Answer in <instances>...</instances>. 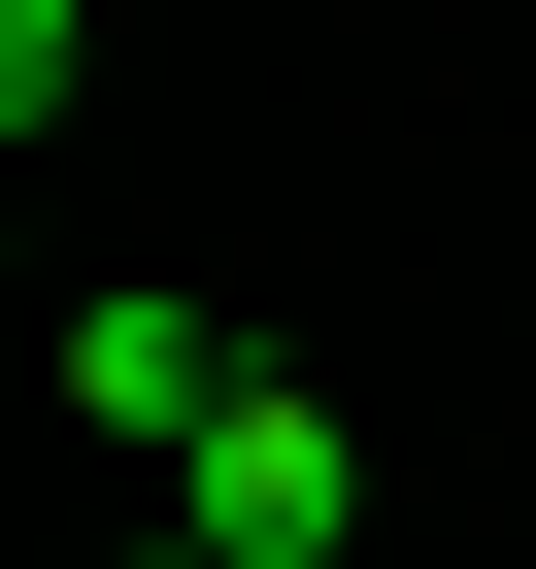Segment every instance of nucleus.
Returning a JSON list of instances; mask_svg holds the SVG:
<instances>
[{"label": "nucleus", "mask_w": 536, "mask_h": 569, "mask_svg": "<svg viewBox=\"0 0 536 569\" xmlns=\"http://www.w3.org/2000/svg\"><path fill=\"white\" fill-rule=\"evenodd\" d=\"M168 536H201V569H336V536H369V436H336L302 369H235V436L168 469Z\"/></svg>", "instance_id": "1"}, {"label": "nucleus", "mask_w": 536, "mask_h": 569, "mask_svg": "<svg viewBox=\"0 0 536 569\" xmlns=\"http://www.w3.org/2000/svg\"><path fill=\"white\" fill-rule=\"evenodd\" d=\"M68 402H101L135 469H201V436H235V336H201V302H68Z\"/></svg>", "instance_id": "2"}, {"label": "nucleus", "mask_w": 536, "mask_h": 569, "mask_svg": "<svg viewBox=\"0 0 536 569\" xmlns=\"http://www.w3.org/2000/svg\"><path fill=\"white\" fill-rule=\"evenodd\" d=\"M101 101V0H0V134H68Z\"/></svg>", "instance_id": "3"}, {"label": "nucleus", "mask_w": 536, "mask_h": 569, "mask_svg": "<svg viewBox=\"0 0 536 569\" xmlns=\"http://www.w3.org/2000/svg\"><path fill=\"white\" fill-rule=\"evenodd\" d=\"M135 569H201V536H135Z\"/></svg>", "instance_id": "4"}]
</instances>
